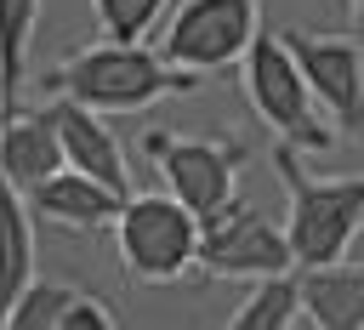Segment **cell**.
Wrapping results in <instances>:
<instances>
[{
  "instance_id": "cell-1",
  "label": "cell",
  "mask_w": 364,
  "mask_h": 330,
  "mask_svg": "<svg viewBox=\"0 0 364 330\" xmlns=\"http://www.w3.org/2000/svg\"><path fill=\"white\" fill-rule=\"evenodd\" d=\"M199 80L205 74L176 68L165 51H154L142 40H97V46H80L74 57H63L57 68L40 74L46 97H74L97 114H136L159 97L199 91Z\"/></svg>"
},
{
  "instance_id": "cell-2",
  "label": "cell",
  "mask_w": 364,
  "mask_h": 330,
  "mask_svg": "<svg viewBox=\"0 0 364 330\" xmlns=\"http://www.w3.org/2000/svg\"><path fill=\"white\" fill-rule=\"evenodd\" d=\"M273 171L284 176V193H290V245H296V267H324V262H341L364 228V171L353 176H313L301 165V148L296 142H279L273 148Z\"/></svg>"
},
{
  "instance_id": "cell-3",
  "label": "cell",
  "mask_w": 364,
  "mask_h": 330,
  "mask_svg": "<svg viewBox=\"0 0 364 330\" xmlns=\"http://www.w3.org/2000/svg\"><path fill=\"white\" fill-rule=\"evenodd\" d=\"M199 233L205 216L182 205L171 188L165 193H131L119 222H114V250L131 279L142 284H171L199 262Z\"/></svg>"
},
{
  "instance_id": "cell-4",
  "label": "cell",
  "mask_w": 364,
  "mask_h": 330,
  "mask_svg": "<svg viewBox=\"0 0 364 330\" xmlns=\"http://www.w3.org/2000/svg\"><path fill=\"white\" fill-rule=\"evenodd\" d=\"M245 97L250 108L279 131V142H296V148H330L336 131L318 119V97L290 51L284 34H256L250 51H245Z\"/></svg>"
},
{
  "instance_id": "cell-5",
  "label": "cell",
  "mask_w": 364,
  "mask_h": 330,
  "mask_svg": "<svg viewBox=\"0 0 364 330\" xmlns=\"http://www.w3.org/2000/svg\"><path fill=\"white\" fill-rule=\"evenodd\" d=\"M142 154L159 165L165 188L193 205L199 216H216L222 205H233V182L250 159L245 142H228V137H171V131H148L142 137Z\"/></svg>"
},
{
  "instance_id": "cell-6",
  "label": "cell",
  "mask_w": 364,
  "mask_h": 330,
  "mask_svg": "<svg viewBox=\"0 0 364 330\" xmlns=\"http://www.w3.org/2000/svg\"><path fill=\"white\" fill-rule=\"evenodd\" d=\"M256 17H262V0H182L165 23L159 51L176 68L216 74L228 63H245L256 40Z\"/></svg>"
},
{
  "instance_id": "cell-7",
  "label": "cell",
  "mask_w": 364,
  "mask_h": 330,
  "mask_svg": "<svg viewBox=\"0 0 364 330\" xmlns=\"http://www.w3.org/2000/svg\"><path fill=\"white\" fill-rule=\"evenodd\" d=\"M199 267L210 279H267V273L296 267V245H290V228H273L262 211L233 199L216 216H205Z\"/></svg>"
},
{
  "instance_id": "cell-8",
  "label": "cell",
  "mask_w": 364,
  "mask_h": 330,
  "mask_svg": "<svg viewBox=\"0 0 364 330\" xmlns=\"http://www.w3.org/2000/svg\"><path fill=\"white\" fill-rule=\"evenodd\" d=\"M318 108H330L336 131L364 137V40L358 34H307V28H284Z\"/></svg>"
},
{
  "instance_id": "cell-9",
  "label": "cell",
  "mask_w": 364,
  "mask_h": 330,
  "mask_svg": "<svg viewBox=\"0 0 364 330\" xmlns=\"http://www.w3.org/2000/svg\"><path fill=\"white\" fill-rule=\"evenodd\" d=\"M125 199H131V193L108 188L102 176L80 171V165H63L57 176H46V182L28 193V205H34L40 222H57V228H74V233H85V228H114L119 211H125Z\"/></svg>"
},
{
  "instance_id": "cell-10",
  "label": "cell",
  "mask_w": 364,
  "mask_h": 330,
  "mask_svg": "<svg viewBox=\"0 0 364 330\" xmlns=\"http://www.w3.org/2000/svg\"><path fill=\"white\" fill-rule=\"evenodd\" d=\"M0 159H6V188L17 193H34L46 176H57L68 165L63 154V131L51 119V108H6V137H0Z\"/></svg>"
},
{
  "instance_id": "cell-11",
  "label": "cell",
  "mask_w": 364,
  "mask_h": 330,
  "mask_svg": "<svg viewBox=\"0 0 364 330\" xmlns=\"http://www.w3.org/2000/svg\"><path fill=\"white\" fill-rule=\"evenodd\" d=\"M46 108H51V119H57V131H63V154H68V165H80V171L102 176L108 188L131 193L125 154H119L114 131L102 125V114L85 108V102H74V97H46Z\"/></svg>"
},
{
  "instance_id": "cell-12",
  "label": "cell",
  "mask_w": 364,
  "mask_h": 330,
  "mask_svg": "<svg viewBox=\"0 0 364 330\" xmlns=\"http://www.w3.org/2000/svg\"><path fill=\"white\" fill-rule=\"evenodd\" d=\"M301 319L313 330H364V273L341 262L301 267Z\"/></svg>"
},
{
  "instance_id": "cell-13",
  "label": "cell",
  "mask_w": 364,
  "mask_h": 330,
  "mask_svg": "<svg viewBox=\"0 0 364 330\" xmlns=\"http://www.w3.org/2000/svg\"><path fill=\"white\" fill-rule=\"evenodd\" d=\"M296 319H301V267H284L256 279V290L239 302L228 330H290Z\"/></svg>"
},
{
  "instance_id": "cell-14",
  "label": "cell",
  "mask_w": 364,
  "mask_h": 330,
  "mask_svg": "<svg viewBox=\"0 0 364 330\" xmlns=\"http://www.w3.org/2000/svg\"><path fill=\"white\" fill-rule=\"evenodd\" d=\"M34 284V205L28 193L6 188V273H0V313Z\"/></svg>"
},
{
  "instance_id": "cell-15",
  "label": "cell",
  "mask_w": 364,
  "mask_h": 330,
  "mask_svg": "<svg viewBox=\"0 0 364 330\" xmlns=\"http://www.w3.org/2000/svg\"><path fill=\"white\" fill-rule=\"evenodd\" d=\"M34 23H40V0H6V108H17L23 74H28Z\"/></svg>"
},
{
  "instance_id": "cell-16",
  "label": "cell",
  "mask_w": 364,
  "mask_h": 330,
  "mask_svg": "<svg viewBox=\"0 0 364 330\" xmlns=\"http://www.w3.org/2000/svg\"><path fill=\"white\" fill-rule=\"evenodd\" d=\"M91 11H97L102 40H148L165 0H91Z\"/></svg>"
},
{
  "instance_id": "cell-17",
  "label": "cell",
  "mask_w": 364,
  "mask_h": 330,
  "mask_svg": "<svg viewBox=\"0 0 364 330\" xmlns=\"http://www.w3.org/2000/svg\"><path fill=\"white\" fill-rule=\"evenodd\" d=\"M114 324H119V313H114L102 296L80 290V296H74V307L63 313V324H57V330H114Z\"/></svg>"
},
{
  "instance_id": "cell-18",
  "label": "cell",
  "mask_w": 364,
  "mask_h": 330,
  "mask_svg": "<svg viewBox=\"0 0 364 330\" xmlns=\"http://www.w3.org/2000/svg\"><path fill=\"white\" fill-rule=\"evenodd\" d=\"M347 11H353V34L364 40V0H347Z\"/></svg>"
}]
</instances>
